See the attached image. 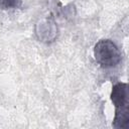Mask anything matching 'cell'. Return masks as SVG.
<instances>
[{
	"mask_svg": "<svg viewBox=\"0 0 129 129\" xmlns=\"http://www.w3.org/2000/svg\"><path fill=\"white\" fill-rule=\"evenodd\" d=\"M96 61L105 69L116 67L121 60V52L118 46L110 39H101L94 46Z\"/></svg>",
	"mask_w": 129,
	"mask_h": 129,
	"instance_id": "7a4b0ae2",
	"label": "cell"
},
{
	"mask_svg": "<svg viewBox=\"0 0 129 129\" xmlns=\"http://www.w3.org/2000/svg\"><path fill=\"white\" fill-rule=\"evenodd\" d=\"M22 0H0L1 9H13L21 5Z\"/></svg>",
	"mask_w": 129,
	"mask_h": 129,
	"instance_id": "277c9868",
	"label": "cell"
},
{
	"mask_svg": "<svg viewBox=\"0 0 129 129\" xmlns=\"http://www.w3.org/2000/svg\"><path fill=\"white\" fill-rule=\"evenodd\" d=\"M57 33V28L53 22V20L49 18H45L40 20L36 25V34L41 41L50 42L53 41Z\"/></svg>",
	"mask_w": 129,
	"mask_h": 129,
	"instance_id": "3957f363",
	"label": "cell"
},
{
	"mask_svg": "<svg viewBox=\"0 0 129 129\" xmlns=\"http://www.w3.org/2000/svg\"><path fill=\"white\" fill-rule=\"evenodd\" d=\"M111 101L115 106V117L113 127L117 129L129 128V92L128 85L117 83L111 92Z\"/></svg>",
	"mask_w": 129,
	"mask_h": 129,
	"instance_id": "6da1fadb",
	"label": "cell"
}]
</instances>
